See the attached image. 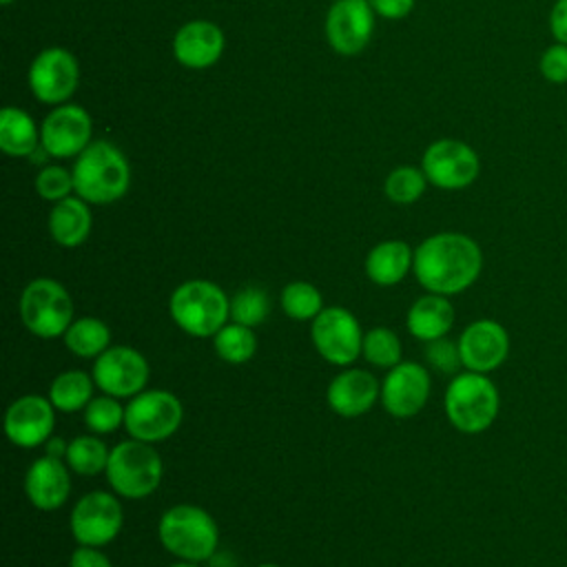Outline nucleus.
<instances>
[{
  "label": "nucleus",
  "mask_w": 567,
  "mask_h": 567,
  "mask_svg": "<svg viewBox=\"0 0 567 567\" xmlns=\"http://www.w3.org/2000/svg\"><path fill=\"white\" fill-rule=\"evenodd\" d=\"M412 270L427 292L454 297L478 279L483 252L470 235L436 233L414 248Z\"/></svg>",
  "instance_id": "f257e3e1"
},
{
  "label": "nucleus",
  "mask_w": 567,
  "mask_h": 567,
  "mask_svg": "<svg viewBox=\"0 0 567 567\" xmlns=\"http://www.w3.org/2000/svg\"><path fill=\"white\" fill-rule=\"evenodd\" d=\"M168 315L182 332L213 339L230 321V297L210 279H188L171 292Z\"/></svg>",
  "instance_id": "f03ea898"
},
{
  "label": "nucleus",
  "mask_w": 567,
  "mask_h": 567,
  "mask_svg": "<svg viewBox=\"0 0 567 567\" xmlns=\"http://www.w3.org/2000/svg\"><path fill=\"white\" fill-rule=\"evenodd\" d=\"M73 186L89 204H113L131 186V166L111 142H91L73 164Z\"/></svg>",
  "instance_id": "7ed1b4c3"
},
{
  "label": "nucleus",
  "mask_w": 567,
  "mask_h": 567,
  "mask_svg": "<svg viewBox=\"0 0 567 567\" xmlns=\"http://www.w3.org/2000/svg\"><path fill=\"white\" fill-rule=\"evenodd\" d=\"M157 538L175 558L206 563L217 551L219 527L204 507L179 503L159 516Z\"/></svg>",
  "instance_id": "20e7f679"
},
{
  "label": "nucleus",
  "mask_w": 567,
  "mask_h": 567,
  "mask_svg": "<svg viewBox=\"0 0 567 567\" xmlns=\"http://www.w3.org/2000/svg\"><path fill=\"white\" fill-rule=\"evenodd\" d=\"M443 408L447 421L463 434L485 432L498 416L501 396L498 388L487 374L458 372L447 383Z\"/></svg>",
  "instance_id": "39448f33"
},
{
  "label": "nucleus",
  "mask_w": 567,
  "mask_h": 567,
  "mask_svg": "<svg viewBox=\"0 0 567 567\" xmlns=\"http://www.w3.org/2000/svg\"><path fill=\"white\" fill-rule=\"evenodd\" d=\"M106 481L111 489L128 501H140L151 496L164 476V463L153 443H144L137 439L120 441L111 447Z\"/></svg>",
  "instance_id": "423d86ee"
},
{
  "label": "nucleus",
  "mask_w": 567,
  "mask_h": 567,
  "mask_svg": "<svg viewBox=\"0 0 567 567\" xmlns=\"http://www.w3.org/2000/svg\"><path fill=\"white\" fill-rule=\"evenodd\" d=\"M18 312L22 326L31 334L40 339H55L73 323L75 308L69 290L60 281L51 277H35L22 288Z\"/></svg>",
  "instance_id": "0eeeda50"
},
{
  "label": "nucleus",
  "mask_w": 567,
  "mask_h": 567,
  "mask_svg": "<svg viewBox=\"0 0 567 567\" xmlns=\"http://www.w3.org/2000/svg\"><path fill=\"white\" fill-rule=\"evenodd\" d=\"M184 421V405L171 390H142L126 403L124 430L131 439L162 443L171 439Z\"/></svg>",
  "instance_id": "6e6552de"
},
{
  "label": "nucleus",
  "mask_w": 567,
  "mask_h": 567,
  "mask_svg": "<svg viewBox=\"0 0 567 567\" xmlns=\"http://www.w3.org/2000/svg\"><path fill=\"white\" fill-rule=\"evenodd\" d=\"M310 341L323 361L348 368L361 357L363 330L348 308L328 306L310 321Z\"/></svg>",
  "instance_id": "1a4fd4ad"
},
{
  "label": "nucleus",
  "mask_w": 567,
  "mask_h": 567,
  "mask_svg": "<svg viewBox=\"0 0 567 567\" xmlns=\"http://www.w3.org/2000/svg\"><path fill=\"white\" fill-rule=\"evenodd\" d=\"M124 527V509L115 492L93 489L71 509L69 529L78 545L104 547L113 543Z\"/></svg>",
  "instance_id": "9d476101"
},
{
  "label": "nucleus",
  "mask_w": 567,
  "mask_h": 567,
  "mask_svg": "<svg viewBox=\"0 0 567 567\" xmlns=\"http://www.w3.org/2000/svg\"><path fill=\"white\" fill-rule=\"evenodd\" d=\"M93 381L104 394L115 399H133L146 390L151 365L133 346H109L93 363Z\"/></svg>",
  "instance_id": "9b49d317"
},
{
  "label": "nucleus",
  "mask_w": 567,
  "mask_h": 567,
  "mask_svg": "<svg viewBox=\"0 0 567 567\" xmlns=\"http://www.w3.org/2000/svg\"><path fill=\"white\" fill-rule=\"evenodd\" d=\"M421 168L430 184L443 190H461L474 184L478 177L481 159L470 144L445 137L425 148Z\"/></svg>",
  "instance_id": "f8f14e48"
},
{
  "label": "nucleus",
  "mask_w": 567,
  "mask_h": 567,
  "mask_svg": "<svg viewBox=\"0 0 567 567\" xmlns=\"http://www.w3.org/2000/svg\"><path fill=\"white\" fill-rule=\"evenodd\" d=\"M432 392V379L425 365L416 361H401L388 370L381 381V405L394 419L416 416Z\"/></svg>",
  "instance_id": "ddd939ff"
},
{
  "label": "nucleus",
  "mask_w": 567,
  "mask_h": 567,
  "mask_svg": "<svg viewBox=\"0 0 567 567\" xmlns=\"http://www.w3.org/2000/svg\"><path fill=\"white\" fill-rule=\"evenodd\" d=\"M80 66L71 51L49 47L29 66L31 93L44 104H64L78 89Z\"/></svg>",
  "instance_id": "4468645a"
},
{
  "label": "nucleus",
  "mask_w": 567,
  "mask_h": 567,
  "mask_svg": "<svg viewBox=\"0 0 567 567\" xmlns=\"http://www.w3.org/2000/svg\"><path fill=\"white\" fill-rule=\"evenodd\" d=\"M91 115L82 106L60 104L40 126V146L51 157H73L91 144Z\"/></svg>",
  "instance_id": "2eb2a0df"
},
{
  "label": "nucleus",
  "mask_w": 567,
  "mask_h": 567,
  "mask_svg": "<svg viewBox=\"0 0 567 567\" xmlns=\"http://www.w3.org/2000/svg\"><path fill=\"white\" fill-rule=\"evenodd\" d=\"M55 427V408L49 396L22 394L4 412L7 439L24 450L44 445Z\"/></svg>",
  "instance_id": "dca6fc26"
},
{
  "label": "nucleus",
  "mask_w": 567,
  "mask_h": 567,
  "mask_svg": "<svg viewBox=\"0 0 567 567\" xmlns=\"http://www.w3.org/2000/svg\"><path fill=\"white\" fill-rule=\"evenodd\" d=\"M458 350L465 370L489 374L505 363L509 354V334L505 326L494 319H476L463 328Z\"/></svg>",
  "instance_id": "f3484780"
},
{
  "label": "nucleus",
  "mask_w": 567,
  "mask_h": 567,
  "mask_svg": "<svg viewBox=\"0 0 567 567\" xmlns=\"http://www.w3.org/2000/svg\"><path fill=\"white\" fill-rule=\"evenodd\" d=\"M374 31V9L368 0H337L326 16V35L341 55H354L365 49Z\"/></svg>",
  "instance_id": "a211bd4d"
},
{
  "label": "nucleus",
  "mask_w": 567,
  "mask_h": 567,
  "mask_svg": "<svg viewBox=\"0 0 567 567\" xmlns=\"http://www.w3.org/2000/svg\"><path fill=\"white\" fill-rule=\"evenodd\" d=\"M381 396L379 379L363 368H343L330 379L326 401L330 410L343 419H357L372 410Z\"/></svg>",
  "instance_id": "6ab92c4d"
},
{
  "label": "nucleus",
  "mask_w": 567,
  "mask_h": 567,
  "mask_svg": "<svg viewBox=\"0 0 567 567\" xmlns=\"http://www.w3.org/2000/svg\"><path fill=\"white\" fill-rule=\"evenodd\" d=\"M24 494L40 512H55L66 505L71 496V470L62 458L40 456L24 474Z\"/></svg>",
  "instance_id": "aec40b11"
},
{
  "label": "nucleus",
  "mask_w": 567,
  "mask_h": 567,
  "mask_svg": "<svg viewBox=\"0 0 567 567\" xmlns=\"http://www.w3.org/2000/svg\"><path fill=\"white\" fill-rule=\"evenodd\" d=\"M224 51V33L208 20H190L177 29L173 38V55L188 69H206L219 60Z\"/></svg>",
  "instance_id": "412c9836"
},
{
  "label": "nucleus",
  "mask_w": 567,
  "mask_h": 567,
  "mask_svg": "<svg viewBox=\"0 0 567 567\" xmlns=\"http://www.w3.org/2000/svg\"><path fill=\"white\" fill-rule=\"evenodd\" d=\"M405 326L408 332L423 343L447 337L454 326V306L450 297L425 292L410 306L405 315Z\"/></svg>",
  "instance_id": "4be33fe9"
},
{
  "label": "nucleus",
  "mask_w": 567,
  "mask_h": 567,
  "mask_svg": "<svg viewBox=\"0 0 567 567\" xmlns=\"http://www.w3.org/2000/svg\"><path fill=\"white\" fill-rule=\"evenodd\" d=\"M93 217L89 202L82 197H66L53 204L49 213V235L62 248H78L91 235Z\"/></svg>",
  "instance_id": "5701e85b"
},
{
  "label": "nucleus",
  "mask_w": 567,
  "mask_h": 567,
  "mask_svg": "<svg viewBox=\"0 0 567 567\" xmlns=\"http://www.w3.org/2000/svg\"><path fill=\"white\" fill-rule=\"evenodd\" d=\"M414 266V250L403 239H385L365 255V275L377 286H396Z\"/></svg>",
  "instance_id": "b1692460"
},
{
  "label": "nucleus",
  "mask_w": 567,
  "mask_h": 567,
  "mask_svg": "<svg viewBox=\"0 0 567 567\" xmlns=\"http://www.w3.org/2000/svg\"><path fill=\"white\" fill-rule=\"evenodd\" d=\"M40 144V131L29 113L16 106H7L0 113V148L7 155L24 157L33 155Z\"/></svg>",
  "instance_id": "393cba45"
},
{
  "label": "nucleus",
  "mask_w": 567,
  "mask_h": 567,
  "mask_svg": "<svg viewBox=\"0 0 567 567\" xmlns=\"http://www.w3.org/2000/svg\"><path fill=\"white\" fill-rule=\"evenodd\" d=\"M93 374L84 370L60 372L49 385V401L58 412H80L93 399Z\"/></svg>",
  "instance_id": "a878e982"
},
{
  "label": "nucleus",
  "mask_w": 567,
  "mask_h": 567,
  "mask_svg": "<svg viewBox=\"0 0 567 567\" xmlns=\"http://www.w3.org/2000/svg\"><path fill=\"white\" fill-rule=\"evenodd\" d=\"M64 346L80 359H97L111 346V330L97 317H80L62 334Z\"/></svg>",
  "instance_id": "bb28decb"
},
{
  "label": "nucleus",
  "mask_w": 567,
  "mask_h": 567,
  "mask_svg": "<svg viewBox=\"0 0 567 567\" xmlns=\"http://www.w3.org/2000/svg\"><path fill=\"white\" fill-rule=\"evenodd\" d=\"M111 447L100 439V434H80L69 441L64 463L71 472L80 476H97L106 472Z\"/></svg>",
  "instance_id": "cd10ccee"
},
{
  "label": "nucleus",
  "mask_w": 567,
  "mask_h": 567,
  "mask_svg": "<svg viewBox=\"0 0 567 567\" xmlns=\"http://www.w3.org/2000/svg\"><path fill=\"white\" fill-rule=\"evenodd\" d=\"M213 348L217 357L230 365H241L250 361L257 352V334L252 328L228 321L215 337Z\"/></svg>",
  "instance_id": "c85d7f7f"
},
{
  "label": "nucleus",
  "mask_w": 567,
  "mask_h": 567,
  "mask_svg": "<svg viewBox=\"0 0 567 567\" xmlns=\"http://www.w3.org/2000/svg\"><path fill=\"white\" fill-rule=\"evenodd\" d=\"M361 357L374 368H383V370L394 368L396 363L403 361V346L399 334L385 326L370 328L368 332H363Z\"/></svg>",
  "instance_id": "c756f323"
},
{
  "label": "nucleus",
  "mask_w": 567,
  "mask_h": 567,
  "mask_svg": "<svg viewBox=\"0 0 567 567\" xmlns=\"http://www.w3.org/2000/svg\"><path fill=\"white\" fill-rule=\"evenodd\" d=\"M281 310L295 321H312L326 306L319 288L310 281H290L281 290Z\"/></svg>",
  "instance_id": "7c9ffc66"
},
{
  "label": "nucleus",
  "mask_w": 567,
  "mask_h": 567,
  "mask_svg": "<svg viewBox=\"0 0 567 567\" xmlns=\"http://www.w3.org/2000/svg\"><path fill=\"white\" fill-rule=\"evenodd\" d=\"M268 315H270V299L261 286H255V284L241 286L230 297V321L235 323L257 328L259 323L266 321Z\"/></svg>",
  "instance_id": "2f4dec72"
},
{
  "label": "nucleus",
  "mask_w": 567,
  "mask_h": 567,
  "mask_svg": "<svg viewBox=\"0 0 567 567\" xmlns=\"http://www.w3.org/2000/svg\"><path fill=\"white\" fill-rule=\"evenodd\" d=\"M124 412L126 405H122L120 399L102 392L82 410V421L93 434H113L124 425Z\"/></svg>",
  "instance_id": "473e14b6"
},
{
  "label": "nucleus",
  "mask_w": 567,
  "mask_h": 567,
  "mask_svg": "<svg viewBox=\"0 0 567 567\" xmlns=\"http://www.w3.org/2000/svg\"><path fill=\"white\" fill-rule=\"evenodd\" d=\"M425 184H427V177L423 168L399 166L385 177L383 193L394 204H414L425 193Z\"/></svg>",
  "instance_id": "72a5a7b5"
},
{
  "label": "nucleus",
  "mask_w": 567,
  "mask_h": 567,
  "mask_svg": "<svg viewBox=\"0 0 567 567\" xmlns=\"http://www.w3.org/2000/svg\"><path fill=\"white\" fill-rule=\"evenodd\" d=\"M35 190L47 202H60L75 190L73 186V171H66L64 166H44L35 177Z\"/></svg>",
  "instance_id": "f704fd0d"
},
{
  "label": "nucleus",
  "mask_w": 567,
  "mask_h": 567,
  "mask_svg": "<svg viewBox=\"0 0 567 567\" xmlns=\"http://www.w3.org/2000/svg\"><path fill=\"white\" fill-rule=\"evenodd\" d=\"M425 361L441 374H458V368H463L458 341H452L447 337L434 339L425 343Z\"/></svg>",
  "instance_id": "c9c22d12"
},
{
  "label": "nucleus",
  "mask_w": 567,
  "mask_h": 567,
  "mask_svg": "<svg viewBox=\"0 0 567 567\" xmlns=\"http://www.w3.org/2000/svg\"><path fill=\"white\" fill-rule=\"evenodd\" d=\"M540 75L551 84H565L567 82V44L556 42L545 49L540 55Z\"/></svg>",
  "instance_id": "e433bc0d"
},
{
  "label": "nucleus",
  "mask_w": 567,
  "mask_h": 567,
  "mask_svg": "<svg viewBox=\"0 0 567 567\" xmlns=\"http://www.w3.org/2000/svg\"><path fill=\"white\" fill-rule=\"evenodd\" d=\"M69 567H113L109 556L100 551V547L78 545L69 558Z\"/></svg>",
  "instance_id": "4c0bfd02"
},
{
  "label": "nucleus",
  "mask_w": 567,
  "mask_h": 567,
  "mask_svg": "<svg viewBox=\"0 0 567 567\" xmlns=\"http://www.w3.org/2000/svg\"><path fill=\"white\" fill-rule=\"evenodd\" d=\"M368 2L374 9V13L388 20L405 18L414 7V0H368Z\"/></svg>",
  "instance_id": "58836bf2"
},
{
  "label": "nucleus",
  "mask_w": 567,
  "mask_h": 567,
  "mask_svg": "<svg viewBox=\"0 0 567 567\" xmlns=\"http://www.w3.org/2000/svg\"><path fill=\"white\" fill-rule=\"evenodd\" d=\"M549 31L556 42L567 44V0H556L549 13Z\"/></svg>",
  "instance_id": "ea45409f"
},
{
  "label": "nucleus",
  "mask_w": 567,
  "mask_h": 567,
  "mask_svg": "<svg viewBox=\"0 0 567 567\" xmlns=\"http://www.w3.org/2000/svg\"><path fill=\"white\" fill-rule=\"evenodd\" d=\"M66 450H69V441H64L62 436H55V434H51L49 441L44 443V454L55 456V458H62V461H64V456H66Z\"/></svg>",
  "instance_id": "a19ab883"
},
{
  "label": "nucleus",
  "mask_w": 567,
  "mask_h": 567,
  "mask_svg": "<svg viewBox=\"0 0 567 567\" xmlns=\"http://www.w3.org/2000/svg\"><path fill=\"white\" fill-rule=\"evenodd\" d=\"M166 567H202V563H193V560H175V563H171V565H166Z\"/></svg>",
  "instance_id": "79ce46f5"
},
{
  "label": "nucleus",
  "mask_w": 567,
  "mask_h": 567,
  "mask_svg": "<svg viewBox=\"0 0 567 567\" xmlns=\"http://www.w3.org/2000/svg\"><path fill=\"white\" fill-rule=\"evenodd\" d=\"M257 567H279V565H275V563H261V565H257Z\"/></svg>",
  "instance_id": "37998d69"
},
{
  "label": "nucleus",
  "mask_w": 567,
  "mask_h": 567,
  "mask_svg": "<svg viewBox=\"0 0 567 567\" xmlns=\"http://www.w3.org/2000/svg\"><path fill=\"white\" fill-rule=\"evenodd\" d=\"M0 2H2V4H11L13 0H0Z\"/></svg>",
  "instance_id": "c03bdc74"
}]
</instances>
